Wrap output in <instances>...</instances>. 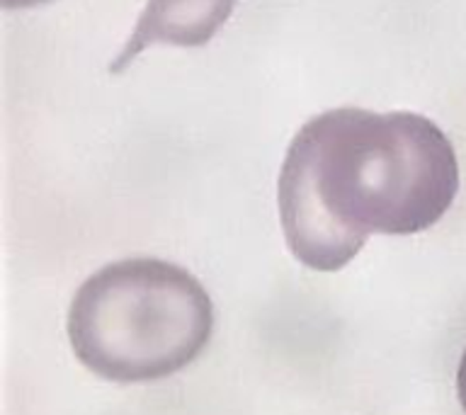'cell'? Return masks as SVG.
<instances>
[{"instance_id":"5b68a950","label":"cell","mask_w":466,"mask_h":415,"mask_svg":"<svg viewBox=\"0 0 466 415\" xmlns=\"http://www.w3.org/2000/svg\"><path fill=\"white\" fill-rule=\"evenodd\" d=\"M42 3H49V0H3V7H7V10H17V7H35L42 5Z\"/></svg>"},{"instance_id":"6da1fadb","label":"cell","mask_w":466,"mask_h":415,"mask_svg":"<svg viewBox=\"0 0 466 415\" xmlns=\"http://www.w3.org/2000/svg\"><path fill=\"white\" fill-rule=\"evenodd\" d=\"M457 192V153L435 122L362 107L309 119L291 138L277 180L287 248L316 272L345 268L371 233L428 231Z\"/></svg>"},{"instance_id":"7a4b0ae2","label":"cell","mask_w":466,"mask_h":415,"mask_svg":"<svg viewBox=\"0 0 466 415\" xmlns=\"http://www.w3.org/2000/svg\"><path fill=\"white\" fill-rule=\"evenodd\" d=\"M214 306L173 262L127 258L93 272L73 297L68 340L80 362L119 384L166 379L202 355Z\"/></svg>"},{"instance_id":"3957f363","label":"cell","mask_w":466,"mask_h":415,"mask_svg":"<svg viewBox=\"0 0 466 415\" xmlns=\"http://www.w3.org/2000/svg\"><path fill=\"white\" fill-rule=\"evenodd\" d=\"M238 0H148L131 29L124 49L109 64V73L127 71L148 46L167 44L195 49L221 32Z\"/></svg>"},{"instance_id":"277c9868","label":"cell","mask_w":466,"mask_h":415,"mask_svg":"<svg viewBox=\"0 0 466 415\" xmlns=\"http://www.w3.org/2000/svg\"><path fill=\"white\" fill-rule=\"evenodd\" d=\"M457 396H459V403L464 408L466 413V349L461 359H459V369H457Z\"/></svg>"}]
</instances>
